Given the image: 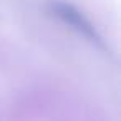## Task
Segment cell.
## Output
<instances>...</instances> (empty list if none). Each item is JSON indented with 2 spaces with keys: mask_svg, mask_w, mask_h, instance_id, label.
I'll use <instances>...</instances> for the list:
<instances>
[{
  "mask_svg": "<svg viewBox=\"0 0 121 121\" xmlns=\"http://www.w3.org/2000/svg\"><path fill=\"white\" fill-rule=\"evenodd\" d=\"M50 9L52 12L61 18L65 23H68L70 27H73L78 33H81L83 37L90 38L91 42H96V43H101V38L99 35L96 33L95 30V25L76 9L73 7L71 4H66V2H52L50 4Z\"/></svg>",
  "mask_w": 121,
  "mask_h": 121,
  "instance_id": "1",
  "label": "cell"
}]
</instances>
